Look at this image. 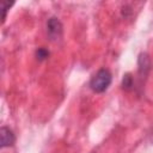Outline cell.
Wrapping results in <instances>:
<instances>
[{"label": "cell", "mask_w": 153, "mask_h": 153, "mask_svg": "<svg viewBox=\"0 0 153 153\" xmlns=\"http://www.w3.org/2000/svg\"><path fill=\"white\" fill-rule=\"evenodd\" d=\"M14 141H16V135L12 131V129H10L6 126H2L0 128V146H1V148L13 146Z\"/></svg>", "instance_id": "obj_4"}, {"label": "cell", "mask_w": 153, "mask_h": 153, "mask_svg": "<svg viewBox=\"0 0 153 153\" xmlns=\"http://www.w3.org/2000/svg\"><path fill=\"white\" fill-rule=\"evenodd\" d=\"M121 86H122V88L124 91H130V90L134 88V78H133V75L130 73H127V74L123 75Z\"/></svg>", "instance_id": "obj_5"}, {"label": "cell", "mask_w": 153, "mask_h": 153, "mask_svg": "<svg viewBox=\"0 0 153 153\" xmlns=\"http://www.w3.org/2000/svg\"><path fill=\"white\" fill-rule=\"evenodd\" d=\"M12 6V4H10V1H2L1 2V10H2V23L5 22L6 19V14H7V11L10 10V7Z\"/></svg>", "instance_id": "obj_7"}, {"label": "cell", "mask_w": 153, "mask_h": 153, "mask_svg": "<svg viewBox=\"0 0 153 153\" xmlns=\"http://www.w3.org/2000/svg\"><path fill=\"white\" fill-rule=\"evenodd\" d=\"M151 59L147 53H141L137 59V74L140 80V86H142V81H145L151 72Z\"/></svg>", "instance_id": "obj_3"}, {"label": "cell", "mask_w": 153, "mask_h": 153, "mask_svg": "<svg viewBox=\"0 0 153 153\" xmlns=\"http://www.w3.org/2000/svg\"><path fill=\"white\" fill-rule=\"evenodd\" d=\"M35 55H36V59H37L38 61H44V60H47V59L49 57V50H48L47 48L41 47V48L36 49Z\"/></svg>", "instance_id": "obj_6"}, {"label": "cell", "mask_w": 153, "mask_h": 153, "mask_svg": "<svg viewBox=\"0 0 153 153\" xmlns=\"http://www.w3.org/2000/svg\"><path fill=\"white\" fill-rule=\"evenodd\" d=\"M111 81H112L111 72L108 68H100L93 74V76L88 82V86L93 92L103 93L109 88Z\"/></svg>", "instance_id": "obj_1"}, {"label": "cell", "mask_w": 153, "mask_h": 153, "mask_svg": "<svg viewBox=\"0 0 153 153\" xmlns=\"http://www.w3.org/2000/svg\"><path fill=\"white\" fill-rule=\"evenodd\" d=\"M63 25L56 17H50L47 22V36L51 42H57L62 38Z\"/></svg>", "instance_id": "obj_2"}]
</instances>
